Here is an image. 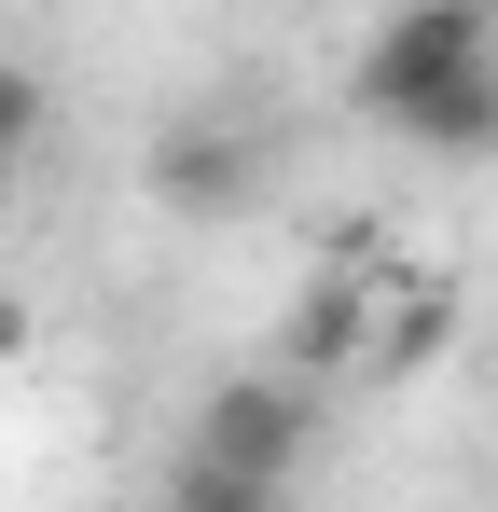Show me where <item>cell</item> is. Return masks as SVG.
Listing matches in <instances>:
<instances>
[{"mask_svg": "<svg viewBox=\"0 0 498 512\" xmlns=\"http://www.w3.org/2000/svg\"><path fill=\"white\" fill-rule=\"evenodd\" d=\"M485 56H498V0H402V14L360 42V84H346V97L402 139L415 111H429V97H457Z\"/></svg>", "mask_w": 498, "mask_h": 512, "instance_id": "obj_1", "label": "cell"}, {"mask_svg": "<svg viewBox=\"0 0 498 512\" xmlns=\"http://www.w3.org/2000/svg\"><path fill=\"white\" fill-rule=\"evenodd\" d=\"M208 457H236V471H305V443H319V388L305 374H236V388H208V416H194Z\"/></svg>", "mask_w": 498, "mask_h": 512, "instance_id": "obj_2", "label": "cell"}, {"mask_svg": "<svg viewBox=\"0 0 498 512\" xmlns=\"http://www.w3.org/2000/svg\"><path fill=\"white\" fill-rule=\"evenodd\" d=\"M153 194L180 208V222H222V208L263 194V139H236V125H180V139L153 153Z\"/></svg>", "mask_w": 498, "mask_h": 512, "instance_id": "obj_3", "label": "cell"}, {"mask_svg": "<svg viewBox=\"0 0 498 512\" xmlns=\"http://www.w3.org/2000/svg\"><path fill=\"white\" fill-rule=\"evenodd\" d=\"M402 139H415V153H457V167H485V153H498V56H485L457 97H429Z\"/></svg>", "mask_w": 498, "mask_h": 512, "instance_id": "obj_4", "label": "cell"}, {"mask_svg": "<svg viewBox=\"0 0 498 512\" xmlns=\"http://www.w3.org/2000/svg\"><path fill=\"white\" fill-rule=\"evenodd\" d=\"M277 499H291L277 471H236L208 443H180V471H166V512H277Z\"/></svg>", "mask_w": 498, "mask_h": 512, "instance_id": "obj_5", "label": "cell"}, {"mask_svg": "<svg viewBox=\"0 0 498 512\" xmlns=\"http://www.w3.org/2000/svg\"><path fill=\"white\" fill-rule=\"evenodd\" d=\"M42 111H56L42 70H14V56H0V167H14V153H42Z\"/></svg>", "mask_w": 498, "mask_h": 512, "instance_id": "obj_6", "label": "cell"}]
</instances>
